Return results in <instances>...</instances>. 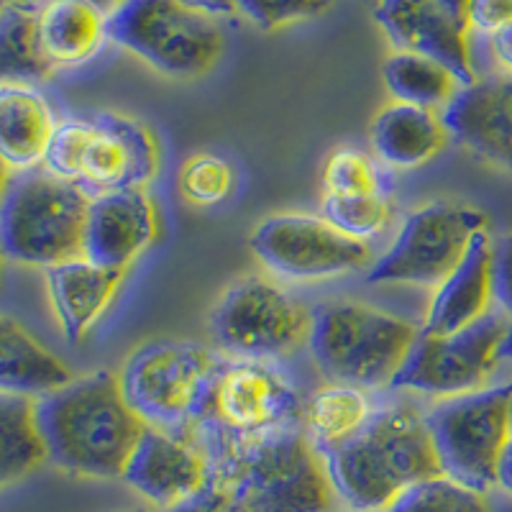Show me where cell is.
<instances>
[{"label":"cell","instance_id":"6da1fadb","mask_svg":"<svg viewBox=\"0 0 512 512\" xmlns=\"http://www.w3.org/2000/svg\"><path fill=\"white\" fill-rule=\"evenodd\" d=\"M195 441L210 459L208 482L167 512H331L336 505L323 456L303 425L246 441Z\"/></svg>","mask_w":512,"mask_h":512},{"label":"cell","instance_id":"7a4b0ae2","mask_svg":"<svg viewBox=\"0 0 512 512\" xmlns=\"http://www.w3.org/2000/svg\"><path fill=\"white\" fill-rule=\"evenodd\" d=\"M34 428L49 464L75 477L118 479L134 456L146 423L113 372L88 374L34 400Z\"/></svg>","mask_w":512,"mask_h":512},{"label":"cell","instance_id":"3957f363","mask_svg":"<svg viewBox=\"0 0 512 512\" xmlns=\"http://www.w3.org/2000/svg\"><path fill=\"white\" fill-rule=\"evenodd\" d=\"M323 456L328 479L354 512H382L425 479L441 477L428 420L413 400L379 402L367 425Z\"/></svg>","mask_w":512,"mask_h":512},{"label":"cell","instance_id":"277c9868","mask_svg":"<svg viewBox=\"0 0 512 512\" xmlns=\"http://www.w3.org/2000/svg\"><path fill=\"white\" fill-rule=\"evenodd\" d=\"M418 336L413 320L364 303L336 300L310 310L308 349L331 384L392 387Z\"/></svg>","mask_w":512,"mask_h":512},{"label":"cell","instance_id":"5b68a950","mask_svg":"<svg viewBox=\"0 0 512 512\" xmlns=\"http://www.w3.org/2000/svg\"><path fill=\"white\" fill-rule=\"evenodd\" d=\"M88 190L41 167L11 172L0 198V254L24 267H57L82 256Z\"/></svg>","mask_w":512,"mask_h":512},{"label":"cell","instance_id":"8992f818","mask_svg":"<svg viewBox=\"0 0 512 512\" xmlns=\"http://www.w3.org/2000/svg\"><path fill=\"white\" fill-rule=\"evenodd\" d=\"M223 361L200 344L154 341L131 354L118 379L128 405L146 425L192 438L208 413Z\"/></svg>","mask_w":512,"mask_h":512},{"label":"cell","instance_id":"52a82bcc","mask_svg":"<svg viewBox=\"0 0 512 512\" xmlns=\"http://www.w3.org/2000/svg\"><path fill=\"white\" fill-rule=\"evenodd\" d=\"M108 41L172 80L208 75L223 52L216 18L182 0H123L108 16Z\"/></svg>","mask_w":512,"mask_h":512},{"label":"cell","instance_id":"ba28073f","mask_svg":"<svg viewBox=\"0 0 512 512\" xmlns=\"http://www.w3.org/2000/svg\"><path fill=\"white\" fill-rule=\"evenodd\" d=\"M425 420L446 477L477 492L497 487L502 451L512 438V382L441 397Z\"/></svg>","mask_w":512,"mask_h":512},{"label":"cell","instance_id":"9c48e42d","mask_svg":"<svg viewBox=\"0 0 512 512\" xmlns=\"http://www.w3.org/2000/svg\"><path fill=\"white\" fill-rule=\"evenodd\" d=\"M305 402L295 382L274 361L226 359L208 413L192 438H246L300 428Z\"/></svg>","mask_w":512,"mask_h":512},{"label":"cell","instance_id":"30bf717a","mask_svg":"<svg viewBox=\"0 0 512 512\" xmlns=\"http://www.w3.org/2000/svg\"><path fill=\"white\" fill-rule=\"evenodd\" d=\"M210 331L233 359L277 361L308 344L310 310L274 280L251 274L223 292Z\"/></svg>","mask_w":512,"mask_h":512},{"label":"cell","instance_id":"8fae6325","mask_svg":"<svg viewBox=\"0 0 512 512\" xmlns=\"http://www.w3.org/2000/svg\"><path fill=\"white\" fill-rule=\"evenodd\" d=\"M487 216L472 205L431 203L405 218L392 246L369 269L372 285L438 287L454 272Z\"/></svg>","mask_w":512,"mask_h":512},{"label":"cell","instance_id":"7c38bea8","mask_svg":"<svg viewBox=\"0 0 512 512\" xmlns=\"http://www.w3.org/2000/svg\"><path fill=\"white\" fill-rule=\"evenodd\" d=\"M510 323L505 313H487L456 333L420 331L390 390L431 397L484 390L502 359V344Z\"/></svg>","mask_w":512,"mask_h":512},{"label":"cell","instance_id":"4fadbf2b","mask_svg":"<svg viewBox=\"0 0 512 512\" xmlns=\"http://www.w3.org/2000/svg\"><path fill=\"white\" fill-rule=\"evenodd\" d=\"M251 251L264 267L290 282H318L367 267V241L346 236L326 218L282 213L262 221L251 233Z\"/></svg>","mask_w":512,"mask_h":512},{"label":"cell","instance_id":"5bb4252c","mask_svg":"<svg viewBox=\"0 0 512 512\" xmlns=\"http://www.w3.org/2000/svg\"><path fill=\"white\" fill-rule=\"evenodd\" d=\"M374 18L395 52H413L441 62L461 85L477 80L469 47V24L436 0H377Z\"/></svg>","mask_w":512,"mask_h":512},{"label":"cell","instance_id":"9a60e30c","mask_svg":"<svg viewBox=\"0 0 512 512\" xmlns=\"http://www.w3.org/2000/svg\"><path fill=\"white\" fill-rule=\"evenodd\" d=\"M159 172V146L144 123L118 113L93 118L80 185L90 195L118 190H146Z\"/></svg>","mask_w":512,"mask_h":512},{"label":"cell","instance_id":"2e32d148","mask_svg":"<svg viewBox=\"0 0 512 512\" xmlns=\"http://www.w3.org/2000/svg\"><path fill=\"white\" fill-rule=\"evenodd\" d=\"M162 233L157 203L146 190L103 192L90 200L82 256L105 269L126 272Z\"/></svg>","mask_w":512,"mask_h":512},{"label":"cell","instance_id":"e0dca14e","mask_svg":"<svg viewBox=\"0 0 512 512\" xmlns=\"http://www.w3.org/2000/svg\"><path fill=\"white\" fill-rule=\"evenodd\" d=\"M208 474L210 459L195 438L172 436L146 425L121 479L167 512L198 495Z\"/></svg>","mask_w":512,"mask_h":512},{"label":"cell","instance_id":"ac0fdd59","mask_svg":"<svg viewBox=\"0 0 512 512\" xmlns=\"http://www.w3.org/2000/svg\"><path fill=\"white\" fill-rule=\"evenodd\" d=\"M441 118L461 146L512 172V75L477 77L443 108Z\"/></svg>","mask_w":512,"mask_h":512},{"label":"cell","instance_id":"d6986e66","mask_svg":"<svg viewBox=\"0 0 512 512\" xmlns=\"http://www.w3.org/2000/svg\"><path fill=\"white\" fill-rule=\"evenodd\" d=\"M495 300V241L482 231L459 267L436 287L431 308L425 313V333H456L489 313Z\"/></svg>","mask_w":512,"mask_h":512},{"label":"cell","instance_id":"ffe728a7","mask_svg":"<svg viewBox=\"0 0 512 512\" xmlns=\"http://www.w3.org/2000/svg\"><path fill=\"white\" fill-rule=\"evenodd\" d=\"M123 277L126 272L105 269L85 256L47 269L49 300L67 341L77 344L93 331L116 300Z\"/></svg>","mask_w":512,"mask_h":512},{"label":"cell","instance_id":"44dd1931","mask_svg":"<svg viewBox=\"0 0 512 512\" xmlns=\"http://www.w3.org/2000/svg\"><path fill=\"white\" fill-rule=\"evenodd\" d=\"M448 131L436 111L392 100L372 123V146L387 169H415L446 149Z\"/></svg>","mask_w":512,"mask_h":512},{"label":"cell","instance_id":"7402d4cb","mask_svg":"<svg viewBox=\"0 0 512 512\" xmlns=\"http://www.w3.org/2000/svg\"><path fill=\"white\" fill-rule=\"evenodd\" d=\"M36 26L52 67H80L108 41V13L90 0H41Z\"/></svg>","mask_w":512,"mask_h":512},{"label":"cell","instance_id":"603a6c76","mask_svg":"<svg viewBox=\"0 0 512 512\" xmlns=\"http://www.w3.org/2000/svg\"><path fill=\"white\" fill-rule=\"evenodd\" d=\"M54 128L52 105L34 85L0 88V159L11 172L44 164Z\"/></svg>","mask_w":512,"mask_h":512},{"label":"cell","instance_id":"cb8c5ba5","mask_svg":"<svg viewBox=\"0 0 512 512\" xmlns=\"http://www.w3.org/2000/svg\"><path fill=\"white\" fill-rule=\"evenodd\" d=\"M72 372L59 356L39 344L16 320L0 315V395L36 400L70 382Z\"/></svg>","mask_w":512,"mask_h":512},{"label":"cell","instance_id":"d4e9b609","mask_svg":"<svg viewBox=\"0 0 512 512\" xmlns=\"http://www.w3.org/2000/svg\"><path fill=\"white\" fill-rule=\"evenodd\" d=\"M374 410L377 402L367 395V390L351 384H328L305 405V433L318 448V454H326L354 438Z\"/></svg>","mask_w":512,"mask_h":512},{"label":"cell","instance_id":"484cf974","mask_svg":"<svg viewBox=\"0 0 512 512\" xmlns=\"http://www.w3.org/2000/svg\"><path fill=\"white\" fill-rule=\"evenodd\" d=\"M382 80L395 103L443 111L464 88L454 72L423 54L392 52L384 59Z\"/></svg>","mask_w":512,"mask_h":512},{"label":"cell","instance_id":"4316f807","mask_svg":"<svg viewBox=\"0 0 512 512\" xmlns=\"http://www.w3.org/2000/svg\"><path fill=\"white\" fill-rule=\"evenodd\" d=\"M39 6H0V88L36 85L52 75L36 26Z\"/></svg>","mask_w":512,"mask_h":512},{"label":"cell","instance_id":"83f0119b","mask_svg":"<svg viewBox=\"0 0 512 512\" xmlns=\"http://www.w3.org/2000/svg\"><path fill=\"white\" fill-rule=\"evenodd\" d=\"M47 464L34 428V400L0 395V489Z\"/></svg>","mask_w":512,"mask_h":512},{"label":"cell","instance_id":"f1b7e54d","mask_svg":"<svg viewBox=\"0 0 512 512\" xmlns=\"http://www.w3.org/2000/svg\"><path fill=\"white\" fill-rule=\"evenodd\" d=\"M323 195L328 198L392 195L390 169L372 154L354 146H341L323 164Z\"/></svg>","mask_w":512,"mask_h":512},{"label":"cell","instance_id":"f546056e","mask_svg":"<svg viewBox=\"0 0 512 512\" xmlns=\"http://www.w3.org/2000/svg\"><path fill=\"white\" fill-rule=\"evenodd\" d=\"M382 512H492L487 492L459 484L456 479L433 477L405 489L387 510Z\"/></svg>","mask_w":512,"mask_h":512},{"label":"cell","instance_id":"4dcf8cb0","mask_svg":"<svg viewBox=\"0 0 512 512\" xmlns=\"http://www.w3.org/2000/svg\"><path fill=\"white\" fill-rule=\"evenodd\" d=\"M180 192L195 208L221 205L233 192V167L218 154H195L180 169Z\"/></svg>","mask_w":512,"mask_h":512},{"label":"cell","instance_id":"1f68e13d","mask_svg":"<svg viewBox=\"0 0 512 512\" xmlns=\"http://www.w3.org/2000/svg\"><path fill=\"white\" fill-rule=\"evenodd\" d=\"M323 218L346 236L367 241L387 228L392 218V195L372 198H328L323 195Z\"/></svg>","mask_w":512,"mask_h":512},{"label":"cell","instance_id":"d6a6232c","mask_svg":"<svg viewBox=\"0 0 512 512\" xmlns=\"http://www.w3.org/2000/svg\"><path fill=\"white\" fill-rule=\"evenodd\" d=\"M90 136H93V121L70 118V121L57 123L52 141H49L47 157H44V167L52 175L80 185L82 164H85Z\"/></svg>","mask_w":512,"mask_h":512},{"label":"cell","instance_id":"836d02e7","mask_svg":"<svg viewBox=\"0 0 512 512\" xmlns=\"http://www.w3.org/2000/svg\"><path fill=\"white\" fill-rule=\"evenodd\" d=\"M333 3L336 0H236V8L262 31H274L323 16Z\"/></svg>","mask_w":512,"mask_h":512},{"label":"cell","instance_id":"e575fe53","mask_svg":"<svg viewBox=\"0 0 512 512\" xmlns=\"http://www.w3.org/2000/svg\"><path fill=\"white\" fill-rule=\"evenodd\" d=\"M469 31L492 36L512 24V0H469L466 8Z\"/></svg>","mask_w":512,"mask_h":512},{"label":"cell","instance_id":"d590c367","mask_svg":"<svg viewBox=\"0 0 512 512\" xmlns=\"http://www.w3.org/2000/svg\"><path fill=\"white\" fill-rule=\"evenodd\" d=\"M495 300L512 320V233L495 241Z\"/></svg>","mask_w":512,"mask_h":512},{"label":"cell","instance_id":"8d00e7d4","mask_svg":"<svg viewBox=\"0 0 512 512\" xmlns=\"http://www.w3.org/2000/svg\"><path fill=\"white\" fill-rule=\"evenodd\" d=\"M489 49H492V57L502 70L512 75V24L489 36Z\"/></svg>","mask_w":512,"mask_h":512},{"label":"cell","instance_id":"74e56055","mask_svg":"<svg viewBox=\"0 0 512 512\" xmlns=\"http://www.w3.org/2000/svg\"><path fill=\"white\" fill-rule=\"evenodd\" d=\"M185 6L195 8V11L205 13L210 18H218V16H231L236 13V0H182Z\"/></svg>","mask_w":512,"mask_h":512},{"label":"cell","instance_id":"f35d334b","mask_svg":"<svg viewBox=\"0 0 512 512\" xmlns=\"http://www.w3.org/2000/svg\"><path fill=\"white\" fill-rule=\"evenodd\" d=\"M497 487L505 489L507 495H512V438L505 446V451H502L500 469H497Z\"/></svg>","mask_w":512,"mask_h":512},{"label":"cell","instance_id":"ab89813d","mask_svg":"<svg viewBox=\"0 0 512 512\" xmlns=\"http://www.w3.org/2000/svg\"><path fill=\"white\" fill-rule=\"evenodd\" d=\"M438 6L446 8L448 13H454V16L464 18L466 21V8H469V0H436Z\"/></svg>","mask_w":512,"mask_h":512},{"label":"cell","instance_id":"60d3db41","mask_svg":"<svg viewBox=\"0 0 512 512\" xmlns=\"http://www.w3.org/2000/svg\"><path fill=\"white\" fill-rule=\"evenodd\" d=\"M90 3H93V6H98L100 11H105V13H108V16H111V13L116 11L118 6H121L123 0H90Z\"/></svg>","mask_w":512,"mask_h":512},{"label":"cell","instance_id":"b9f144b4","mask_svg":"<svg viewBox=\"0 0 512 512\" xmlns=\"http://www.w3.org/2000/svg\"><path fill=\"white\" fill-rule=\"evenodd\" d=\"M8 180H11V169H8V164L0 159V198H3V192H6Z\"/></svg>","mask_w":512,"mask_h":512},{"label":"cell","instance_id":"7bdbcfd3","mask_svg":"<svg viewBox=\"0 0 512 512\" xmlns=\"http://www.w3.org/2000/svg\"><path fill=\"white\" fill-rule=\"evenodd\" d=\"M502 359L512 361V323H510V331L505 336V344H502Z\"/></svg>","mask_w":512,"mask_h":512},{"label":"cell","instance_id":"ee69618b","mask_svg":"<svg viewBox=\"0 0 512 512\" xmlns=\"http://www.w3.org/2000/svg\"><path fill=\"white\" fill-rule=\"evenodd\" d=\"M41 0H0V6H39Z\"/></svg>","mask_w":512,"mask_h":512},{"label":"cell","instance_id":"f6af8a7d","mask_svg":"<svg viewBox=\"0 0 512 512\" xmlns=\"http://www.w3.org/2000/svg\"><path fill=\"white\" fill-rule=\"evenodd\" d=\"M126 512H149V510H141V507H134V510H126Z\"/></svg>","mask_w":512,"mask_h":512},{"label":"cell","instance_id":"bcb514c9","mask_svg":"<svg viewBox=\"0 0 512 512\" xmlns=\"http://www.w3.org/2000/svg\"><path fill=\"white\" fill-rule=\"evenodd\" d=\"M0 272H3V254H0Z\"/></svg>","mask_w":512,"mask_h":512},{"label":"cell","instance_id":"7dc6e473","mask_svg":"<svg viewBox=\"0 0 512 512\" xmlns=\"http://www.w3.org/2000/svg\"><path fill=\"white\" fill-rule=\"evenodd\" d=\"M367 3H372V6H374V3H377V0H367Z\"/></svg>","mask_w":512,"mask_h":512}]
</instances>
